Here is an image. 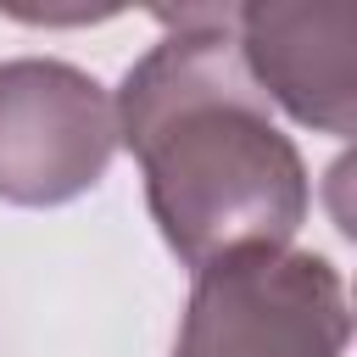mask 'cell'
<instances>
[{"label": "cell", "instance_id": "cell-1", "mask_svg": "<svg viewBox=\"0 0 357 357\" xmlns=\"http://www.w3.org/2000/svg\"><path fill=\"white\" fill-rule=\"evenodd\" d=\"M167 33L123 73L117 145L145 173L151 218L184 268L279 251L312 206L307 162L257 95L234 6H156Z\"/></svg>", "mask_w": 357, "mask_h": 357}, {"label": "cell", "instance_id": "cell-2", "mask_svg": "<svg viewBox=\"0 0 357 357\" xmlns=\"http://www.w3.org/2000/svg\"><path fill=\"white\" fill-rule=\"evenodd\" d=\"M346 279L318 251H240L195 268L173 357H346Z\"/></svg>", "mask_w": 357, "mask_h": 357}, {"label": "cell", "instance_id": "cell-3", "mask_svg": "<svg viewBox=\"0 0 357 357\" xmlns=\"http://www.w3.org/2000/svg\"><path fill=\"white\" fill-rule=\"evenodd\" d=\"M117 156V106L100 78L56 56L0 61V201L67 206Z\"/></svg>", "mask_w": 357, "mask_h": 357}, {"label": "cell", "instance_id": "cell-4", "mask_svg": "<svg viewBox=\"0 0 357 357\" xmlns=\"http://www.w3.org/2000/svg\"><path fill=\"white\" fill-rule=\"evenodd\" d=\"M234 45L262 100L301 128L346 139L357 128V11L340 0L234 6Z\"/></svg>", "mask_w": 357, "mask_h": 357}]
</instances>
